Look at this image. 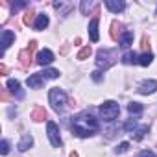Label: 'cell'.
<instances>
[{
	"label": "cell",
	"mask_w": 157,
	"mask_h": 157,
	"mask_svg": "<svg viewBox=\"0 0 157 157\" xmlns=\"http://www.w3.org/2000/svg\"><path fill=\"white\" fill-rule=\"evenodd\" d=\"M100 129V124H98V120L91 115V113H80L78 117H74V120H72V131L78 135V137H91V135H94L96 131Z\"/></svg>",
	"instance_id": "cell-1"
},
{
	"label": "cell",
	"mask_w": 157,
	"mask_h": 157,
	"mask_svg": "<svg viewBox=\"0 0 157 157\" xmlns=\"http://www.w3.org/2000/svg\"><path fill=\"white\" fill-rule=\"evenodd\" d=\"M118 115H120V105L115 100H107V102H104L100 105V117L105 122H113Z\"/></svg>",
	"instance_id": "cell-2"
},
{
	"label": "cell",
	"mask_w": 157,
	"mask_h": 157,
	"mask_svg": "<svg viewBox=\"0 0 157 157\" xmlns=\"http://www.w3.org/2000/svg\"><path fill=\"white\" fill-rule=\"evenodd\" d=\"M48 100H50V104H52V109H54L56 113H61V111L65 109V104H67V94H65L59 87H54V89H50V93H48Z\"/></svg>",
	"instance_id": "cell-3"
},
{
	"label": "cell",
	"mask_w": 157,
	"mask_h": 157,
	"mask_svg": "<svg viewBox=\"0 0 157 157\" xmlns=\"http://www.w3.org/2000/svg\"><path fill=\"white\" fill-rule=\"evenodd\" d=\"M115 61H117V52L115 50H105V48L98 50V54H96V65H98V68L107 70L109 67L115 65Z\"/></svg>",
	"instance_id": "cell-4"
},
{
	"label": "cell",
	"mask_w": 157,
	"mask_h": 157,
	"mask_svg": "<svg viewBox=\"0 0 157 157\" xmlns=\"http://www.w3.org/2000/svg\"><path fill=\"white\" fill-rule=\"evenodd\" d=\"M46 133H48V139H50V144L54 148H61L63 140H61V135H59V126L52 120H48L46 124Z\"/></svg>",
	"instance_id": "cell-5"
},
{
	"label": "cell",
	"mask_w": 157,
	"mask_h": 157,
	"mask_svg": "<svg viewBox=\"0 0 157 157\" xmlns=\"http://www.w3.org/2000/svg\"><path fill=\"white\" fill-rule=\"evenodd\" d=\"M35 48H37V43H35V41H32V43H30V46L19 54V63H21V67H22V68H28V67L32 65V56H33V50H35Z\"/></svg>",
	"instance_id": "cell-6"
},
{
	"label": "cell",
	"mask_w": 157,
	"mask_h": 157,
	"mask_svg": "<svg viewBox=\"0 0 157 157\" xmlns=\"http://www.w3.org/2000/svg\"><path fill=\"white\" fill-rule=\"evenodd\" d=\"M98 22H100V17H98V10H96L93 21L89 22V35H91V41L93 43H96L100 39V35H98Z\"/></svg>",
	"instance_id": "cell-7"
},
{
	"label": "cell",
	"mask_w": 157,
	"mask_h": 157,
	"mask_svg": "<svg viewBox=\"0 0 157 157\" xmlns=\"http://www.w3.org/2000/svg\"><path fill=\"white\" fill-rule=\"evenodd\" d=\"M155 91H157V82L155 80H146V82H142L139 85V93L140 94H151Z\"/></svg>",
	"instance_id": "cell-8"
},
{
	"label": "cell",
	"mask_w": 157,
	"mask_h": 157,
	"mask_svg": "<svg viewBox=\"0 0 157 157\" xmlns=\"http://www.w3.org/2000/svg\"><path fill=\"white\" fill-rule=\"evenodd\" d=\"M54 61V54L48 50V48H44V50H41L39 54H37V63L41 65V67H44V65H50Z\"/></svg>",
	"instance_id": "cell-9"
},
{
	"label": "cell",
	"mask_w": 157,
	"mask_h": 157,
	"mask_svg": "<svg viewBox=\"0 0 157 157\" xmlns=\"http://www.w3.org/2000/svg\"><path fill=\"white\" fill-rule=\"evenodd\" d=\"M105 8L113 13H120V11H124L126 2L124 0H105Z\"/></svg>",
	"instance_id": "cell-10"
},
{
	"label": "cell",
	"mask_w": 157,
	"mask_h": 157,
	"mask_svg": "<svg viewBox=\"0 0 157 157\" xmlns=\"http://www.w3.org/2000/svg\"><path fill=\"white\" fill-rule=\"evenodd\" d=\"M43 80L44 78L41 76V72H37V74H32L30 78H28V87H32V89H41L43 87Z\"/></svg>",
	"instance_id": "cell-11"
},
{
	"label": "cell",
	"mask_w": 157,
	"mask_h": 157,
	"mask_svg": "<svg viewBox=\"0 0 157 157\" xmlns=\"http://www.w3.org/2000/svg\"><path fill=\"white\" fill-rule=\"evenodd\" d=\"M124 30V24L122 22H118V21H113L111 22V39L113 41H118V37H122V32Z\"/></svg>",
	"instance_id": "cell-12"
},
{
	"label": "cell",
	"mask_w": 157,
	"mask_h": 157,
	"mask_svg": "<svg viewBox=\"0 0 157 157\" xmlns=\"http://www.w3.org/2000/svg\"><path fill=\"white\" fill-rule=\"evenodd\" d=\"M13 39H15V33L13 32H10V30H4L2 32V56H4V52L8 50V46L11 44Z\"/></svg>",
	"instance_id": "cell-13"
},
{
	"label": "cell",
	"mask_w": 157,
	"mask_h": 157,
	"mask_svg": "<svg viewBox=\"0 0 157 157\" xmlns=\"http://www.w3.org/2000/svg\"><path fill=\"white\" fill-rule=\"evenodd\" d=\"M6 85H8V89H10L13 94H17V98H19V100L24 96V93L21 91V83H19L17 80H8V83H6Z\"/></svg>",
	"instance_id": "cell-14"
},
{
	"label": "cell",
	"mask_w": 157,
	"mask_h": 157,
	"mask_svg": "<svg viewBox=\"0 0 157 157\" xmlns=\"http://www.w3.org/2000/svg\"><path fill=\"white\" fill-rule=\"evenodd\" d=\"M48 15H44V13H41V15H37V19H35V30H44L46 26H48Z\"/></svg>",
	"instance_id": "cell-15"
},
{
	"label": "cell",
	"mask_w": 157,
	"mask_h": 157,
	"mask_svg": "<svg viewBox=\"0 0 157 157\" xmlns=\"http://www.w3.org/2000/svg\"><path fill=\"white\" fill-rule=\"evenodd\" d=\"M133 44V33L131 32H124L122 37H120V46L122 48H129Z\"/></svg>",
	"instance_id": "cell-16"
},
{
	"label": "cell",
	"mask_w": 157,
	"mask_h": 157,
	"mask_svg": "<svg viewBox=\"0 0 157 157\" xmlns=\"http://www.w3.org/2000/svg\"><path fill=\"white\" fill-rule=\"evenodd\" d=\"M32 144H33V137H32V135H24L22 140L19 142V150H21V151H26V150L32 148Z\"/></svg>",
	"instance_id": "cell-17"
},
{
	"label": "cell",
	"mask_w": 157,
	"mask_h": 157,
	"mask_svg": "<svg viewBox=\"0 0 157 157\" xmlns=\"http://www.w3.org/2000/svg\"><path fill=\"white\" fill-rule=\"evenodd\" d=\"M46 118V111L43 109V107H35L33 111H32V120H35V122H43Z\"/></svg>",
	"instance_id": "cell-18"
},
{
	"label": "cell",
	"mask_w": 157,
	"mask_h": 157,
	"mask_svg": "<svg viewBox=\"0 0 157 157\" xmlns=\"http://www.w3.org/2000/svg\"><path fill=\"white\" fill-rule=\"evenodd\" d=\"M122 63L124 65H133V63H139V57H137L135 52H126L122 56Z\"/></svg>",
	"instance_id": "cell-19"
},
{
	"label": "cell",
	"mask_w": 157,
	"mask_h": 157,
	"mask_svg": "<svg viewBox=\"0 0 157 157\" xmlns=\"http://www.w3.org/2000/svg\"><path fill=\"white\" fill-rule=\"evenodd\" d=\"M146 133H148V126H140V128H135V129H133L129 135H131L135 140H140V139H142Z\"/></svg>",
	"instance_id": "cell-20"
},
{
	"label": "cell",
	"mask_w": 157,
	"mask_h": 157,
	"mask_svg": "<svg viewBox=\"0 0 157 157\" xmlns=\"http://www.w3.org/2000/svg\"><path fill=\"white\" fill-rule=\"evenodd\" d=\"M41 76L44 78V80H56V78H59V70H56V68H46V70L41 72Z\"/></svg>",
	"instance_id": "cell-21"
},
{
	"label": "cell",
	"mask_w": 157,
	"mask_h": 157,
	"mask_svg": "<svg viewBox=\"0 0 157 157\" xmlns=\"http://www.w3.org/2000/svg\"><path fill=\"white\" fill-rule=\"evenodd\" d=\"M128 111H129V115H140L144 111V107L139 102H131V104H128Z\"/></svg>",
	"instance_id": "cell-22"
},
{
	"label": "cell",
	"mask_w": 157,
	"mask_h": 157,
	"mask_svg": "<svg viewBox=\"0 0 157 157\" xmlns=\"http://www.w3.org/2000/svg\"><path fill=\"white\" fill-rule=\"evenodd\" d=\"M151 59H153V56H151L150 52H146V54H142V56L139 57V65H142V67H148V65L151 63Z\"/></svg>",
	"instance_id": "cell-23"
},
{
	"label": "cell",
	"mask_w": 157,
	"mask_h": 157,
	"mask_svg": "<svg viewBox=\"0 0 157 157\" xmlns=\"http://www.w3.org/2000/svg\"><path fill=\"white\" fill-rule=\"evenodd\" d=\"M93 54V50H91V46H83L80 52H78V59H87L89 56Z\"/></svg>",
	"instance_id": "cell-24"
},
{
	"label": "cell",
	"mask_w": 157,
	"mask_h": 157,
	"mask_svg": "<svg viewBox=\"0 0 157 157\" xmlns=\"http://www.w3.org/2000/svg\"><path fill=\"white\" fill-rule=\"evenodd\" d=\"M33 15H35V13H33V10L30 8V11H26V13H24V17H22V22H24L26 26H30V24L33 22Z\"/></svg>",
	"instance_id": "cell-25"
},
{
	"label": "cell",
	"mask_w": 157,
	"mask_h": 157,
	"mask_svg": "<svg viewBox=\"0 0 157 157\" xmlns=\"http://www.w3.org/2000/svg\"><path fill=\"white\" fill-rule=\"evenodd\" d=\"M129 150V142H120L117 148H115V153H126Z\"/></svg>",
	"instance_id": "cell-26"
},
{
	"label": "cell",
	"mask_w": 157,
	"mask_h": 157,
	"mask_svg": "<svg viewBox=\"0 0 157 157\" xmlns=\"http://www.w3.org/2000/svg\"><path fill=\"white\" fill-rule=\"evenodd\" d=\"M0 153H2V155L10 153V142L8 140H2V144H0Z\"/></svg>",
	"instance_id": "cell-27"
},
{
	"label": "cell",
	"mask_w": 157,
	"mask_h": 157,
	"mask_svg": "<svg viewBox=\"0 0 157 157\" xmlns=\"http://www.w3.org/2000/svg\"><path fill=\"white\" fill-rule=\"evenodd\" d=\"M140 46H142L144 54H146V50L150 52V41H148V37H142V43H140Z\"/></svg>",
	"instance_id": "cell-28"
},
{
	"label": "cell",
	"mask_w": 157,
	"mask_h": 157,
	"mask_svg": "<svg viewBox=\"0 0 157 157\" xmlns=\"http://www.w3.org/2000/svg\"><path fill=\"white\" fill-rule=\"evenodd\" d=\"M137 157H155V153H153L151 150H142V151H140Z\"/></svg>",
	"instance_id": "cell-29"
},
{
	"label": "cell",
	"mask_w": 157,
	"mask_h": 157,
	"mask_svg": "<svg viewBox=\"0 0 157 157\" xmlns=\"http://www.w3.org/2000/svg\"><path fill=\"white\" fill-rule=\"evenodd\" d=\"M93 80H94L96 83L102 82V72H100V70H94V72H93Z\"/></svg>",
	"instance_id": "cell-30"
},
{
	"label": "cell",
	"mask_w": 157,
	"mask_h": 157,
	"mask_svg": "<svg viewBox=\"0 0 157 157\" xmlns=\"http://www.w3.org/2000/svg\"><path fill=\"white\" fill-rule=\"evenodd\" d=\"M28 4L26 2H19V4H13V11H17V10H21V8H26Z\"/></svg>",
	"instance_id": "cell-31"
},
{
	"label": "cell",
	"mask_w": 157,
	"mask_h": 157,
	"mask_svg": "<svg viewBox=\"0 0 157 157\" xmlns=\"http://www.w3.org/2000/svg\"><path fill=\"white\" fill-rule=\"evenodd\" d=\"M91 6H93L91 2H89V4H87V2H83V4H82V11H83V13H87V10H91Z\"/></svg>",
	"instance_id": "cell-32"
},
{
	"label": "cell",
	"mask_w": 157,
	"mask_h": 157,
	"mask_svg": "<svg viewBox=\"0 0 157 157\" xmlns=\"http://www.w3.org/2000/svg\"><path fill=\"white\" fill-rule=\"evenodd\" d=\"M0 98H2V102L8 100V93H6V89H2V93H0Z\"/></svg>",
	"instance_id": "cell-33"
},
{
	"label": "cell",
	"mask_w": 157,
	"mask_h": 157,
	"mask_svg": "<svg viewBox=\"0 0 157 157\" xmlns=\"http://www.w3.org/2000/svg\"><path fill=\"white\" fill-rule=\"evenodd\" d=\"M6 72H8V67L2 63V65H0V74H6Z\"/></svg>",
	"instance_id": "cell-34"
},
{
	"label": "cell",
	"mask_w": 157,
	"mask_h": 157,
	"mask_svg": "<svg viewBox=\"0 0 157 157\" xmlns=\"http://www.w3.org/2000/svg\"><path fill=\"white\" fill-rule=\"evenodd\" d=\"M68 157H78V153H76V151H72V153H70Z\"/></svg>",
	"instance_id": "cell-35"
}]
</instances>
